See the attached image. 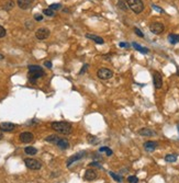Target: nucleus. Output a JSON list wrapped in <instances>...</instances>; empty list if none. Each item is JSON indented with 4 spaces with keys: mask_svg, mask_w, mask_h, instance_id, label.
I'll list each match as a JSON object with an SVG mask.
<instances>
[{
    "mask_svg": "<svg viewBox=\"0 0 179 183\" xmlns=\"http://www.w3.org/2000/svg\"><path fill=\"white\" fill-rule=\"evenodd\" d=\"M88 141L89 143H96V141H98V139L96 137L91 136V135H88Z\"/></svg>",
    "mask_w": 179,
    "mask_h": 183,
    "instance_id": "nucleus-35",
    "label": "nucleus"
},
{
    "mask_svg": "<svg viewBox=\"0 0 179 183\" xmlns=\"http://www.w3.org/2000/svg\"><path fill=\"white\" fill-rule=\"evenodd\" d=\"M62 8V4H52L50 6V9H52L53 11H55V10H59Z\"/></svg>",
    "mask_w": 179,
    "mask_h": 183,
    "instance_id": "nucleus-29",
    "label": "nucleus"
},
{
    "mask_svg": "<svg viewBox=\"0 0 179 183\" xmlns=\"http://www.w3.org/2000/svg\"><path fill=\"white\" fill-rule=\"evenodd\" d=\"M132 46L135 48L136 50H139V52H141L142 54H147L150 50H148V48H146V47H143V46H141V45H139L137 43H132Z\"/></svg>",
    "mask_w": 179,
    "mask_h": 183,
    "instance_id": "nucleus-18",
    "label": "nucleus"
},
{
    "mask_svg": "<svg viewBox=\"0 0 179 183\" xmlns=\"http://www.w3.org/2000/svg\"><path fill=\"white\" fill-rule=\"evenodd\" d=\"M34 20L35 21H42L43 20V15H41V13H35L34 15Z\"/></svg>",
    "mask_w": 179,
    "mask_h": 183,
    "instance_id": "nucleus-31",
    "label": "nucleus"
},
{
    "mask_svg": "<svg viewBox=\"0 0 179 183\" xmlns=\"http://www.w3.org/2000/svg\"><path fill=\"white\" fill-rule=\"evenodd\" d=\"M85 156H86V151H80V152H78V154L74 155V156H72V157H70V158L67 160V162H66V166H67V167H70V166H72L74 162L78 161L79 159L84 158Z\"/></svg>",
    "mask_w": 179,
    "mask_h": 183,
    "instance_id": "nucleus-9",
    "label": "nucleus"
},
{
    "mask_svg": "<svg viewBox=\"0 0 179 183\" xmlns=\"http://www.w3.org/2000/svg\"><path fill=\"white\" fill-rule=\"evenodd\" d=\"M44 66H45V67H47V68H52V67H53V66H52V63H51V61H45V63H44Z\"/></svg>",
    "mask_w": 179,
    "mask_h": 183,
    "instance_id": "nucleus-38",
    "label": "nucleus"
},
{
    "mask_svg": "<svg viewBox=\"0 0 179 183\" xmlns=\"http://www.w3.org/2000/svg\"><path fill=\"white\" fill-rule=\"evenodd\" d=\"M126 4V2H124L123 0H119V1H118V7L120 8L121 10L126 11L129 7H128V4Z\"/></svg>",
    "mask_w": 179,
    "mask_h": 183,
    "instance_id": "nucleus-26",
    "label": "nucleus"
},
{
    "mask_svg": "<svg viewBox=\"0 0 179 183\" xmlns=\"http://www.w3.org/2000/svg\"><path fill=\"white\" fill-rule=\"evenodd\" d=\"M6 34H7L6 29H4V26H1V25H0V39H1V37H4Z\"/></svg>",
    "mask_w": 179,
    "mask_h": 183,
    "instance_id": "nucleus-30",
    "label": "nucleus"
},
{
    "mask_svg": "<svg viewBox=\"0 0 179 183\" xmlns=\"http://www.w3.org/2000/svg\"><path fill=\"white\" fill-rule=\"evenodd\" d=\"M139 135H141V136H144V137H150V136H153V135H155V132H153L152 129H150V128H142V129H140L139 132Z\"/></svg>",
    "mask_w": 179,
    "mask_h": 183,
    "instance_id": "nucleus-16",
    "label": "nucleus"
},
{
    "mask_svg": "<svg viewBox=\"0 0 179 183\" xmlns=\"http://www.w3.org/2000/svg\"><path fill=\"white\" fill-rule=\"evenodd\" d=\"M158 146L157 141H153V140H148L146 143H144V148L146 151H154Z\"/></svg>",
    "mask_w": 179,
    "mask_h": 183,
    "instance_id": "nucleus-14",
    "label": "nucleus"
},
{
    "mask_svg": "<svg viewBox=\"0 0 179 183\" xmlns=\"http://www.w3.org/2000/svg\"><path fill=\"white\" fill-rule=\"evenodd\" d=\"M24 163H25V166H26V168L31 169V170H39V169H41V167H42L41 162L32 158L24 159Z\"/></svg>",
    "mask_w": 179,
    "mask_h": 183,
    "instance_id": "nucleus-6",
    "label": "nucleus"
},
{
    "mask_svg": "<svg viewBox=\"0 0 179 183\" xmlns=\"http://www.w3.org/2000/svg\"><path fill=\"white\" fill-rule=\"evenodd\" d=\"M153 83H154L155 89H161L163 87V77L158 71H154L153 74Z\"/></svg>",
    "mask_w": 179,
    "mask_h": 183,
    "instance_id": "nucleus-8",
    "label": "nucleus"
},
{
    "mask_svg": "<svg viewBox=\"0 0 179 183\" xmlns=\"http://www.w3.org/2000/svg\"><path fill=\"white\" fill-rule=\"evenodd\" d=\"M150 30L153 34L159 35V34H161V33L164 32L165 26L163 23H161V22H153V23L150 25Z\"/></svg>",
    "mask_w": 179,
    "mask_h": 183,
    "instance_id": "nucleus-5",
    "label": "nucleus"
},
{
    "mask_svg": "<svg viewBox=\"0 0 179 183\" xmlns=\"http://www.w3.org/2000/svg\"><path fill=\"white\" fill-rule=\"evenodd\" d=\"M119 46H120V47H128V48H129L130 44L129 43H124V42H121V43L119 44Z\"/></svg>",
    "mask_w": 179,
    "mask_h": 183,
    "instance_id": "nucleus-37",
    "label": "nucleus"
},
{
    "mask_svg": "<svg viewBox=\"0 0 179 183\" xmlns=\"http://www.w3.org/2000/svg\"><path fill=\"white\" fill-rule=\"evenodd\" d=\"M177 75L179 76V67H177Z\"/></svg>",
    "mask_w": 179,
    "mask_h": 183,
    "instance_id": "nucleus-40",
    "label": "nucleus"
},
{
    "mask_svg": "<svg viewBox=\"0 0 179 183\" xmlns=\"http://www.w3.org/2000/svg\"><path fill=\"white\" fill-rule=\"evenodd\" d=\"M1 138H2V133L0 132V139H1Z\"/></svg>",
    "mask_w": 179,
    "mask_h": 183,
    "instance_id": "nucleus-41",
    "label": "nucleus"
},
{
    "mask_svg": "<svg viewBox=\"0 0 179 183\" xmlns=\"http://www.w3.org/2000/svg\"><path fill=\"white\" fill-rule=\"evenodd\" d=\"M99 151L106 154L107 156H112V155H113V151H112L110 148H108V147H100L99 148Z\"/></svg>",
    "mask_w": 179,
    "mask_h": 183,
    "instance_id": "nucleus-25",
    "label": "nucleus"
},
{
    "mask_svg": "<svg viewBox=\"0 0 179 183\" xmlns=\"http://www.w3.org/2000/svg\"><path fill=\"white\" fill-rule=\"evenodd\" d=\"M4 56L2 54H0V61H4Z\"/></svg>",
    "mask_w": 179,
    "mask_h": 183,
    "instance_id": "nucleus-39",
    "label": "nucleus"
},
{
    "mask_svg": "<svg viewBox=\"0 0 179 183\" xmlns=\"http://www.w3.org/2000/svg\"><path fill=\"white\" fill-rule=\"evenodd\" d=\"M128 182L129 183H137L139 182V179H137V176H128Z\"/></svg>",
    "mask_w": 179,
    "mask_h": 183,
    "instance_id": "nucleus-28",
    "label": "nucleus"
},
{
    "mask_svg": "<svg viewBox=\"0 0 179 183\" xmlns=\"http://www.w3.org/2000/svg\"><path fill=\"white\" fill-rule=\"evenodd\" d=\"M33 1H34V0H17V4L19 6L20 9H22V10H26V9L31 8Z\"/></svg>",
    "mask_w": 179,
    "mask_h": 183,
    "instance_id": "nucleus-13",
    "label": "nucleus"
},
{
    "mask_svg": "<svg viewBox=\"0 0 179 183\" xmlns=\"http://www.w3.org/2000/svg\"><path fill=\"white\" fill-rule=\"evenodd\" d=\"M152 8L154 9V10H156V11H158V12H161V13H165V11L161 9V8H159V7H157V6H155V4H152Z\"/></svg>",
    "mask_w": 179,
    "mask_h": 183,
    "instance_id": "nucleus-34",
    "label": "nucleus"
},
{
    "mask_svg": "<svg viewBox=\"0 0 179 183\" xmlns=\"http://www.w3.org/2000/svg\"><path fill=\"white\" fill-rule=\"evenodd\" d=\"M34 138L32 133H30V132H23V133L20 134V140H21L22 143L24 144H29L31 143Z\"/></svg>",
    "mask_w": 179,
    "mask_h": 183,
    "instance_id": "nucleus-12",
    "label": "nucleus"
},
{
    "mask_svg": "<svg viewBox=\"0 0 179 183\" xmlns=\"http://www.w3.org/2000/svg\"><path fill=\"white\" fill-rule=\"evenodd\" d=\"M50 36V30L45 28H41L35 32V37L40 41H43Z\"/></svg>",
    "mask_w": 179,
    "mask_h": 183,
    "instance_id": "nucleus-7",
    "label": "nucleus"
},
{
    "mask_svg": "<svg viewBox=\"0 0 179 183\" xmlns=\"http://www.w3.org/2000/svg\"><path fill=\"white\" fill-rule=\"evenodd\" d=\"M13 7H15V2H13V0H8L7 2L4 4V10H11Z\"/></svg>",
    "mask_w": 179,
    "mask_h": 183,
    "instance_id": "nucleus-24",
    "label": "nucleus"
},
{
    "mask_svg": "<svg viewBox=\"0 0 179 183\" xmlns=\"http://www.w3.org/2000/svg\"><path fill=\"white\" fill-rule=\"evenodd\" d=\"M45 140H46L47 143H52V144H57V141L59 140V137L57 136V135H50V136H47L46 138H45Z\"/></svg>",
    "mask_w": 179,
    "mask_h": 183,
    "instance_id": "nucleus-22",
    "label": "nucleus"
},
{
    "mask_svg": "<svg viewBox=\"0 0 179 183\" xmlns=\"http://www.w3.org/2000/svg\"><path fill=\"white\" fill-rule=\"evenodd\" d=\"M125 2L128 4V7L136 15L141 13L144 10V4L142 0H126Z\"/></svg>",
    "mask_w": 179,
    "mask_h": 183,
    "instance_id": "nucleus-3",
    "label": "nucleus"
},
{
    "mask_svg": "<svg viewBox=\"0 0 179 183\" xmlns=\"http://www.w3.org/2000/svg\"><path fill=\"white\" fill-rule=\"evenodd\" d=\"M43 13L45 15H47V17H54V15H55V13H54V11L52 10V9H50V8H48V9H44Z\"/></svg>",
    "mask_w": 179,
    "mask_h": 183,
    "instance_id": "nucleus-27",
    "label": "nucleus"
},
{
    "mask_svg": "<svg viewBox=\"0 0 179 183\" xmlns=\"http://www.w3.org/2000/svg\"><path fill=\"white\" fill-rule=\"evenodd\" d=\"M86 37L87 39H89V40L93 41V42H96L97 44H104L103 39L98 35H95V34H86Z\"/></svg>",
    "mask_w": 179,
    "mask_h": 183,
    "instance_id": "nucleus-15",
    "label": "nucleus"
},
{
    "mask_svg": "<svg viewBox=\"0 0 179 183\" xmlns=\"http://www.w3.org/2000/svg\"><path fill=\"white\" fill-rule=\"evenodd\" d=\"M177 158H178V156L176 154H169L167 156H165V161L172 163V162H175L177 160Z\"/></svg>",
    "mask_w": 179,
    "mask_h": 183,
    "instance_id": "nucleus-20",
    "label": "nucleus"
},
{
    "mask_svg": "<svg viewBox=\"0 0 179 183\" xmlns=\"http://www.w3.org/2000/svg\"><path fill=\"white\" fill-rule=\"evenodd\" d=\"M109 174H110V176H111L112 178H113V180H114V181H117V182H119V183H122V182H123V178H122V176H120V174H117V173L111 172V171L109 172Z\"/></svg>",
    "mask_w": 179,
    "mask_h": 183,
    "instance_id": "nucleus-23",
    "label": "nucleus"
},
{
    "mask_svg": "<svg viewBox=\"0 0 179 183\" xmlns=\"http://www.w3.org/2000/svg\"><path fill=\"white\" fill-rule=\"evenodd\" d=\"M24 152L26 155H29V156H34V155L37 154V149L34 147H31V146H29V147H25L24 148Z\"/></svg>",
    "mask_w": 179,
    "mask_h": 183,
    "instance_id": "nucleus-21",
    "label": "nucleus"
},
{
    "mask_svg": "<svg viewBox=\"0 0 179 183\" xmlns=\"http://www.w3.org/2000/svg\"><path fill=\"white\" fill-rule=\"evenodd\" d=\"M168 41H169V43L172 44V45L179 43V34H169Z\"/></svg>",
    "mask_w": 179,
    "mask_h": 183,
    "instance_id": "nucleus-19",
    "label": "nucleus"
},
{
    "mask_svg": "<svg viewBox=\"0 0 179 183\" xmlns=\"http://www.w3.org/2000/svg\"><path fill=\"white\" fill-rule=\"evenodd\" d=\"M97 76H98V78H100V79H102V80H108L113 77V71H111L110 69H108V68H100V69H98Z\"/></svg>",
    "mask_w": 179,
    "mask_h": 183,
    "instance_id": "nucleus-4",
    "label": "nucleus"
},
{
    "mask_svg": "<svg viewBox=\"0 0 179 183\" xmlns=\"http://www.w3.org/2000/svg\"><path fill=\"white\" fill-rule=\"evenodd\" d=\"M178 132H179V124H178Z\"/></svg>",
    "mask_w": 179,
    "mask_h": 183,
    "instance_id": "nucleus-42",
    "label": "nucleus"
},
{
    "mask_svg": "<svg viewBox=\"0 0 179 183\" xmlns=\"http://www.w3.org/2000/svg\"><path fill=\"white\" fill-rule=\"evenodd\" d=\"M88 66H89L88 64H85V65H84V66H82V68H81V70L79 71V75H82L84 72H86L87 69H88Z\"/></svg>",
    "mask_w": 179,
    "mask_h": 183,
    "instance_id": "nucleus-33",
    "label": "nucleus"
},
{
    "mask_svg": "<svg viewBox=\"0 0 179 183\" xmlns=\"http://www.w3.org/2000/svg\"><path fill=\"white\" fill-rule=\"evenodd\" d=\"M98 178V174L96 172V170L95 169H88L86 170V172L84 174V179L87 180V181H93L95 179H97Z\"/></svg>",
    "mask_w": 179,
    "mask_h": 183,
    "instance_id": "nucleus-11",
    "label": "nucleus"
},
{
    "mask_svg": "<svg viewBox=\"0 0 179 183\" xmlns=\"http://www.w3.org/2000/svg\"><path fill=\"white\" fill-rule=\"evenodd\" d=\"M28 69H29V80L30 82L32 83H35L36 79H39L45 75L43 68L39 65H30Z\"/></svg>",
    "mask_w": 179,
    "mask_h": 183,
    "instance_id": "nucleus-1",
    "label": "nucleus"
},
{
    "mask_svg": "<svg viewBox=\"0 0 179 183\" xmlns=\"http://www.w3.org/2000/svg\"><path fill=\"white\" fill-rule=\"evenodd\" d=\"M17 125L13 123H9V122H4L0 124V131L1 132H12L15 131Z\"/></svg>",
    "mask_w": 179,
    "mask_h": 183,
    "instance_id": "nucleus-10",
    "label": "nucleus"
},
{
    "mask_svg": "<svg viewBox=\"0 0 179 183\" xmlns=\"http://www.w3.org/2000/svg\"><path fill=\"white\" fill-rule=\"evenodd\" d=\"M51 127L55 132L64 134V135H69L73 132L72 124H69L67 122H53L51 124Z\"/></svg>",
    "mask_w": 179,
    "mask_h": 183,
    "instance_id": "nucleus-2",
    "label": "nucleus"
},
{
    "mask_svg": "<svg viewBox=\"0 0 179 183\" xmlns=\"http://www.w3.org/2000/svg\"><path fill=\"white\" fill-rule=\"evenodd\" d=\"M56 145L61 149H67V148H69V141L67 139H65V138H59V140L57 141Z\"/></svg>",
    "mask_w": 179,
    "mask_h": 183,
    "instance_id": "nucleus-17",
    "label": "nucleus"
},
{
    "mask_svg": "<svg viewBox=\"0 0 179 183\" xmlns=\"http://www.w3.org/2000/svg\"><path fill=\"white\" fill-rule=\"evenodd\" d=\"M89 166H90V167H97V168H99V169H102V166L99 165V163H98V162H96V161L91 162Z\"/></svg>",
    "mask_w": 179,
    "mask_h": 183,
    "instance_id": "nucleus-36",
    "label": "nucleus"
},
{
    "mask_svg": "<svg viewBox=\"0 0 179 183\" xmlns=\"http://www.w3.org/2000/svg\"><path fill=\"white\" fill-rule=\"evenodd\" d=\"M134 32H135V34L137 36H140V37H144V34H143V32H142V31H141L140 29H137V28H135V29H134Z\"/></svg>",
    "mask_w": 179,
    "mask_h": 183,
    "instance_id": "nucleus-32",
    "label": "nucleus"
}]
</instances>
